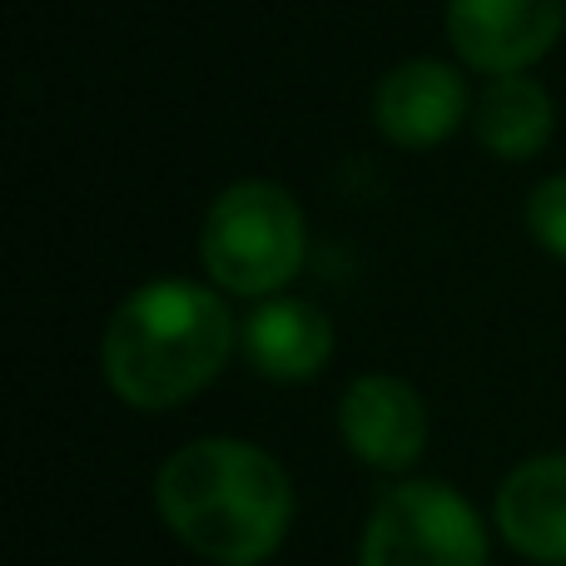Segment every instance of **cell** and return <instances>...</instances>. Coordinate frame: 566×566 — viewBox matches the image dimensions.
Listing matches in <instances>:
<instances>
[{"instance_id": "cell-1", "label": "cell", "mask_w": 566, "mask_h": 566, "mask_svg": "<svg viewBox=\"0 0 566 566\" xmlns=\"http://www.w3.org/2000/svg\"><path fill=\"white\" fill-rule=\"evenodd\" d=\"M234 298L185 274L145 279L115 303L99 333V378L135 412L195 402L239 353Z\"/></svg>"}, {"instance_id": "cell-2", "label": "cell", "mask_w": 566, "mask_h": 566, "mask_svg": "<svg viewBox=\"0 0 566 566\" xmlns=\"http://www.w3.org/2000/svg\"><path fill=\"white\" fill-rule=\"evenodd\" d=\"M165 532L209 566H264L289 542L298 497L269 448L229 432L179 442L155 472Z\"/></svg>"}, {"instance_id": "cell-3", "label": "cell", "mask_w": 566, "mask_h": 566, "mask_svg": "<svg viewBox=\"0 0 566 566\" xmlns=\"http://www.w3.org/2000/svg\"><path fill=\"white\" fill-rule=\"evenodd\" d=\"M308 264V214L279 179H234L199 219V269L229 298H274Z\"/></svg>"}, {"instance_id": "cell-4", "label": "cell", "mask_w": 566, "mask_h": 566, "mask_svg": "<svg viewBox=\"0 0 566 566\" xmlns=\"http://www.w3.org/2000/svg\"><path fill=\"white\" fill-rule=\"evenodd\" d=\"M488 517L442 478L388 482L358 537V566H488Z\"/></svg>"}, {"instance_id": "cell-5", "label": "cell", "mask_w": 566, "mask_h": 566, "mask_svg": "<svg viewBox=\"0 0 566 566\" xmlns=\"http://www.w3.org/2000/svg\"><path fill=\"white\" fill-rule=\"evenodd\" d=\"M472 70L462 60L438 55H412L382 70L373 85V129L388 139L392 149H438L452 135L472 125Z\"/></svg>"}, {"instance_id": "cell-6", "label": "cell", "mask_w": 566, "mask_h": 566, "mask_svg": "<svg viewBox=\"0 0 566 566\" xmlns=\"http://www.w3.org/2000/svg\"><path fill=\"white\" fill-rule=\"evenodd\" d=\"M442 30L472 75H522L562 45L566 0H448Z\"/></svg>"}, {"instance_id": "cell-7", "label": "cell", "mask_w": 566, "mask_h": 566, "mask_svg": "<svg viewBox=\"0 0 566 566\" xmlns=\"http://www.w3.org/2000/svg\"><path fill=\"white\" fill-rule=\"evenodd\" d=\"M338 442L353 462L388 478H408L432 438L422 392L398 373H358L338 398Z\"/></svg>"}, {"instance_id": "cell-8", "label": "cell", "mask_w": 566, "mask_h": 566, "mask_svg": "<svg viewBox=\"0 0 566 566\" xmlns=\"http://www.w3.org/2000/svg\"><path fill=\"white\" fill-rule=\"evenodd\" d=\"M333 348H338L333 318L298 293L259 298L239 323V358L249 363V373L279 388L313 382L333 363Z\"/></svg>"}, {"instance_id": "cell-9", "label": "cell", "mask_w": 566, "mask_h": 566, "mask_svg": "<svg viewBox=\"0 0 566 566\" xmlns=\"http://www.w3.org/2000/svg\"><path fill=\"white\" fill-rule=\"evenodd\" d=\"M492 532L532 566H566V452H532L492 492Z\"/></svg>"}, {"instance_id": "cell-10", "label": "cell", "mask_w": 566, "mask_h": 566, "mask_svg": "<svg viewBox=\"0 0 566 566\" xmlns=\"http://www.w3.org/2000/svg\"><path fill=\"white\" fill-rule=\"evenodd\" d=\"M472 139L502 165H527L557 135V99L532 70L522 75H492L472 99Z\"/></svg>"}, {"instance_id": "cell-11", "label": "cell", "mask_w": 566, "mask_h": 566, "mask_svg": "<svg viewBox=\"0 0 566 566\" xmlns=\"http://www.w3.org/2000/svg\"><path fill=\"white\" fill-rule=\"evenodd\" d=\"M522 224H527L532 244H537L542 254L566 264V169L532 185L527 205H522Z\"/></svg>"}, {"instance_id": "cell-12", "label": "cell", "mask_w": 566, "mask_h": 566, "mask_svg": "<svg viewBox=\"0 0 566 566\" xmlns=\"http://www.w3.org/2000/svg\"><path fill=\"white\" fill-rule=\"evenodd\" d=\"M264 566H269V562H264Z\"/></svg>"}]
</instances>
